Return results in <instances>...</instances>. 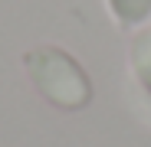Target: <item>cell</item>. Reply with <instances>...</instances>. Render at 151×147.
<instances>
[{
  "mask_svg": "<svg viewBox=\"0 0 151 147\" xmlns=\"http://www.w3.org/2000/svg\"><path fill=\"white\" fill-rule=\"evenodd\" d=\"M27 72L36 92L63 111H79L92 98V85L82 65L56 46H40L33 53H27Z\"/></svg>",
  "mask_w": 151,
  "mask_h": 147,
  "instance_id": "obj_1",
  "label": "cell"
},
{
  "mask_svg": "<svg viewBox=\"0 0 151 147\" xmlns=\"http://www.w3.org/2000/svg\"><path fill=\"white\" fill-rule=\"evenodd\" d=\"M109 4L122 23H141L151 13V0H109Z\"/></svg>",
  "mask_w": 151,
  "mask_h": 147,
  "instance_id": "obj_2",
  "label": "cell"
}]
</instances>
